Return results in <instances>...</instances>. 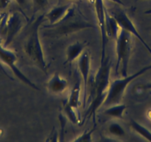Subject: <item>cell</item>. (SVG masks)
<instances>
[{
	"label": "cell",
	"instance_id": "obj_1",
	"mask_svg": "<svg viewBox=\"0 0 151 142\" xmlns=\"http://www.w3.org/2000/svg\"><path fill=\"white\" fill-rule=\"evenodd\" d=\"M111 64L108 56H106L103 62L100 63V67L93 79V98L91 101L89 108L85 113L83 121L80 123V125H82L85 121H89L91 118H93V124H96V113L99 108L104 103L110 84V76Z\"/></svg>",
	"mask_w": 151,
	"mask_h": 142
},
{
	"label": "cell",
	"instance_id": "obj_2",
	"mask_svg": "<svg viewBox=\"0 0 151 142\" xmlns=\"http://www.w3.org/2000/svg\"><path fill=\"white\" fill-rule=\"evenodd\" d=\"M91 28H94L93 24L88 22L73 5L60 21L42 27L43 30H46L45 35L51 37H66L71 33Z\"/></svg>",
	"mask_w": 151,
	"mask_h": 142
},
{
	"label": "cell",
	"instance_id": "obj_3",
	"mask_svg": "<svg viewBox=\"0 0 151 142\" xmlns=\"http://www.w3.org/2000/svg\"><path fill=\"white\" fill-rule=\"evenodd\" d=\"M45 18V14L39 16L32 22L29 32L24 40L23 50L29 59L41 70L43 73L47 74V65L45 59L44 52L39 35L40 25L42 24Z\"/></svg>",
	"mask_w": 151,
	"mask_h": 142
},
{
	"label": "cell",
	"instance_id": "obj_4",
	"mask_svg": "<svg viewBox=\"0 0 151 142\" xmlns=\"http://www.w3.org/2000/svg\"><path fill=\"white\" fill-rule=\"evenodd\" d=\"M150 70L151 65H147L131 76H127L125 77L121 78V79H117L113 81V82H111L110 84L108 90H107V96L104 99L102 106L107 108V107H110L112 105L121 104L126 88L128 86L129 84L132 81L134 80L135 79L139 77Z\"/></svg>",
	"mask_w": 151,
	"mask_h": 142
},
{
	"label": "cell",
	"instance_id": "obj_5",
	"mask_svg": "<svg viewBox=\"0 0 151 142\" xmlns=\"http://www.w3.org/2000/svg\"><path fill=\"white\" fill-rule=\"evenodd\" d=\"M131 36L132 35L125 30L121 29L119 34L116 40L117 61L115 67V76H118L120 67L122 77L127 76L129 61L133 47Z\"/></svg>",
	"mask_w": 151,
	"mask_h": 142
},
{
	"label": "cell",
	"instance_id": "obj_6",
	"mask_svg": "<svg viewBox=\"0 0 151 142\" xmlns=\"http://www.w3.org/2000/svg\"><path fill=\"white\" fill-rule=\"evenodd\" d=\"M24 25L23 17L18 12L6 14L0 24V33L5 36L3 46L8 47Z\"/></svg>",
	"mask_w": 151,
	"mask_h": 142
},
{
	"label": "cell",
	"instance_id": "obj_7",
	"mask_svg": "<svg viewBox=\"0 0 151 142\" xmlns=\"http://www.w3.org/2000/svg\"><path fill=\"white\" fill-rule=\"evenodd\" d=\"M17 61V57L15 53L12 52L11 50H9L7 49V47H5L3 44H2L1 39H0V62H2L4 64L8 65L11 70H12L13 73H14L16 76L19 79L21 82L25 84L27 86L30 87L33 89L36 90L40 91V88L36 86L33 82H32L24 73L19 69L18 67L16 65V62Z\"/></svg>",
	"mask_w": 151,
	"mask_h": 142
},
{
	"label": "cell",
	"instance_id": "obj_8",
	"mask_svg": "<svg viewBox=\"0 0 151 142\" xmlns=\"http://www.w3.org/2000/svg\"><path fill=\"white\" fill-rule=\"evenodd\" d=\"M109 13L116 19L117 22H118L119 25L121 27V29L125 30L126 31H127L131 35L134 36L138 40L141 42V43L143 44V46L147 50L148 53L151 55V47L148 45L147 43L145 41V39L142 38V36L139 34L133 22L129 18L127 14L124 12V11H123L121 8H115L113 11H111Z\"/></svg>",
	"mask_w": 151,
	"mask_h": 142
},
{
	"label": "cell",
	"instance_id": "obj_9",
	"mask_svg": "<svg viewBox=\"0 0 151 142\" xmlns=\"http://www.w3.org/2000/svg\"><path fill=\"white\" fill-rule=\"evenodd\" d=\"M94 8H95L96 20L98 22V25L100 28L101 39V59L100 63L103 62L106 57V44L107 42V37L106 33L105 28V11L106 8L104 6L103 0H96L94 2Z\"/></svg>",
	"mask_w": 151,
	"mask_h": 142
},
{
	"label": "cell",
	"instance_id": "obj_10",
	"mask_svg": "<svg viewBox=\"0 0 151 142\" xmlns=\"http://www.w3.org/2000/svg\"><path fill=\"white\" fill-rule=\"evenodd\" d=\"M77 65L81 76L83 79L84 93L82 106H83L84 108H85L87 103H88V79H89L90 68H91V54H90L89 50H84L82 54L77 59Z\"/></svg>",
	"mask_w": 151,
	"mask_h": 142
},
{
	"label": "cell",
	"instance_id": "obj_11",
	"mask_svg": "<svg viewBox=\"0 0 151 142\" xmlns=\"http://www.w3.org/2000/svg\"><path fill=\"white\" fill-rule=\"evenodd\" d=\"M68 87V82L66 79L62 78L59 73H55L49 79L47 87L49 92L54 95H60L63 93Z\"/></svg>",
	"mask_w": 151,
	"mask_h": 142
},
{
	"label": "cell",
	"instance_id": "obj_12",
	"mask_svg": "<svg viewBox=\"0 0 151 142\" xmlns=\"http://www.w3.org/2000/svg\"><path fill=\"white\" fill-rule=\"evenodd\" d=\"M88 44L89 43L86 41H77L68 46L66 50V60L63 63L64 65H65L67 64L70 65L75 60H77L79 56L82 54Z\"/></svg>",
	"mask_w": 151,
	"mask_h": 142
},
{
	"label": "cell",
	"instance_id": "obj_13",
	"mask_svg": "<svg viewBox=\"0 0 151 142\" xmlns=\"http://www.w3.org/2000/svg\"><path fill=\"white\" fill-rule=\"evenodd\" d=\"M72 6L73 4H67L54 7L47 14H45V18L48 21L49 24H55L66 15Z\"/></svg>",
	"mask_w": 151,
	"mask_h": 142
},
{
	"label": "cell",
	"instance_id": "obj_14",
	"mask_svg": "<svg viewBox=\"0 0 151 142\" xmlns=\"http://www.w3.org/2000/svg\"><path fill=\"white\" fill-rule=\"evenodd\" d=\"M105 28L107 38L116 41L121 30L116 19L109 13L106 8L105 11Z\"/></svg>",
	"mask_w": 151,
	"mask_h": 142
},
{
	"label": "cell",
	"instance_id": "obj_15",
	"mask_svg": "<svg viewBox=\"0 0 151 142\" xmlns=\"http://www.w3.org/2000/svg\"><path fill=\"white\" fill-rule=\"evenodd\" d=\"M80 93H81V84L78 82L71 89L70 93L68 99L65 101L67 104L73 108L74 110L79 112V108L81 104L80 101Z\"/></svg>",
	"mask_w": 151,
	"mask_h": 142
},
{
	"label": "cell",
	"instance_id": "obj_16",
	"mask_svg": "<svg viewBox=\"0 0 151 142\" xmlns=\"http://www.w3.org/2000/svg\"><path fill=\"white\" fill-rule=\"evenodd\" d=\"M126 108H127L126 104H118L107 107V109H105V110L104 111V113L105 115H107L109 117L122 119L123 114H124Z\"/></svg>",
	"mask_w": 151,
	"mask_h": 142
},
{
	"label": "cell",
	"instance_id": "obj_17",
	"mask_svg": "<svg viewBox=\"0 0 151 142\" xmlns=\"http://www.w3.org/2000/svg\"><path fill=\"white\" fill-rule=\"evenodd\" d=\"M130 127H131L136 133H137L138 134L140 135L142 137L145 138L146 140L151 141V132L148 129H147L146 127L142 126V124H140L139 123H138L137 121H135V120L133 119H130Z\"/></svg>",
	"mask_w": 151,
	"mask_h": 142
},
{
	"label": "cell",
	"instance_id": "obj_18",
	"mask_svg": "<svg viewBox=\"0 0 151 142\" xmlns=\"http://www.w3.org/2000/svg\"><path fill=\"white\" fill-rule=\"evenodd\" d=\"M63 112L64 114L66 115L67 118L71 121L73 124H79V121H80V118L79 117H78L77 114H79V112L74 110L73 108H72L71 107H70L68 104H67L66 103H64L63 104Z\"/></svg>",
	"mask_w": 151,
	"mask_h": 142
},
{
	"label": "cell",
	"instance_id": "obj_19",
	"mask_svg": "<svg viewBox=\"0 0 151 142\" xmlns=\"http://www.w3.org/2000/svg\"><path fill=\"white\" fill-rule=\"evenodd\" d=\"M107 132L109 134L114 137H124L126 135L123 127L117 122H111L107 127Z\"/></svg>",
	"mask_w": 151,
	"mask_h": 142
},
{
	"label": "cell",
	"instance_id": "obj_20",
	"mask_svg": "<svg viewBox=\"0 0 151 142\" xmlns=\"http://www.w3.org/2000/svg\"><path fill=\"white\" fill-rule=\"evenodd\" d=\"M96 128V124H93V127L90 130H85L82 134L78 136L76 138L73 139L72 141H76V142H81V141H88L91 142L92 141V134L94 133Z\"/></svg>",
	"mask_w": 151,
	"mask_h": 142
},
{
	"label": "cell",
	"instance_id": "obj_21",
	"mask_svg": "<svg viewBox=\"0 0 151 142\" xmlns=\"http://www.w3.org/2000/svg\"><path fill=\"white\" fill-rule=\"evenodd\" d=\"M33 6V14L46 8L48 4V0H32Z\"/></svg>",
	"mask_w": 151,
	"mask_h": 142
},
{
	"label": "cell",
	"instance_id": "obj_22",
	"mask_svg": "<svg viewBox=\"0 0 151 142\" xmlns=\"http://www.w3.org/2000/svg\"><path fill=\"white\" fill-rule=\"evenodd\" d=\"M58 118H59V124H60V134H59L60 138L59 139V141H63L64 137H65V126H66V118L62 113L59 114Z\"/></svg>",
	"mask_w": 151,
	"mask_h": 142
},
{
	"label": "cell",
	"instance_id": "obj_23",
	"mask_svg": "<svg viewBox=\"0 0 151 142\" xmlns=\"http://www.w3.org/2000/svg\"><path fill=\"white\" fill-rule=\"evenodd\" d=\"M11 3V0H0V12L5 10Z\"/></svg>",
	"mask_w": 151,
	"mask_h": 142
},
{
	"label": "cell",
	"instance_id": "obj_24",
	"mask_svg": "<svg viewBox=\"0 0 151 142\" xmlns=\"http://www.w3.org/2000/svg\"><path fill=\"white\" fill-rule=\"evenodd\" d=\"M58 134L56 133V130H54V129L53 130L51 133V136H50L48 137V138L47 139V141H58Z\"/></svg>",
	"mask_w": 151,
	"mask_h": 142
},
{
	"label": "cell",
	"instance_id": "obj_25",
	"mask_svg": "<svg viewBox=\"0 0 151 142\" xmlns=\"http://www.w3.org/2000/svg\"><path fill=\"white\" fill-rule=\"evenodd\" d=\"M0 72H1V73H2V74L5 75V76H7V77H8V79H11V80H12V81L14 80V79H13V78L11 77V76H10L9 73H8V71H6V70H5V68L4 67L3 65H2V64L1 63V62H0Z\"/></svg>",
	"mask_w": 151,
	"mask_h": 142
},
{
	"label": "cell",
	"instance_id": "obj_26",
	"mask_svg": "<svg viewBox=\"0 0 151 142\" xmlns=\"http://www.w3.org/2000/svg\"><path fill=\"white\" fill-rule=\"evenodd\" d=\"M139 87L142 90H150V94H151V83L139 85Z\"/></svg>",
	"mask_w": 151,
	"mask_h": 142
},
{
	"label": "cell",
	"instance_id": "obj_27",
	"mask_svg": "<svg viewBox=\"0 0 151 142\" xmlns=\"http://www.w3.org/2000/svg\"><path fill=\"white\" fill-rule=\"evenodd\" d=\"M20 7H25L27 5L28 0H15Z\"/></svg>",
	"mask_w": 151,
	"mask_h": 142
},
{
	"label": "cell",
	"instance_id": "obj_28",
	"mask_svg": "<svg viewBox=\"0 0 151 142\" xmlns=\"http://www.w3.org/2000/svg\"><path fill=\"white\" fill-rule=\"evenodd\" d=\"M110 1L115 2V3L118 4V5H124V2H123L122 0H110Z\"/></svg>",
	"mask_w": 151,
	"mask_h": 142
},
{
	"label": "cell",
	"instance_id": "obj_29",
	"mask_svg": "<svg viewBox=\"0 0 151 142\" xmlns=\"http://www.w3.org/2000/svg\"><path fill=\"white\" fill-rule=\"evenodd\" d=\"M147 116H148V118H149V119L151 120V110H150L148 111Z\"/></svg>",
	"mask_w": 151,
	"mask_h": 142
},
{
	"label": "cell",
	"instance_id": "obj_30",
	"mask_svg": "<svg viewBox=\"0 0 151 142\" xmlns=\"http://www.w3.org/2000/svg\"><path fill=\"white\" fill-rule=\"evenodd\" d=\"M88 1H89L91 4H94V2H95L96 0H88Z\"/></svg>",
	"mask_w": 151,
	"mask_h": 142
},
{
	"label": "cell",
	"instance_id": "obj_31",
	"mask_svg": "<svg viewBox=\"0 0 151 142\" xmlns=\"http://www.w3.org/2000/svg\"><path fill=\"white\" fill-rule=\"evenodd\" d=\"M70 1H76V0H70Z\"/></svg>",
	"mask_w": 151,
	"mask_h": 142
},
{
	"label": "cell",
	"instance_id": "obj_32",
	"mask_svg": "<svg viewBox=\"0 0 151 142\" xmlns=\"http://www.w3.org/2000/svg\"><path fill=\"white\" fill-rule=\"evenodd\" d=\"M136 1H139V0H136Z\"/></svg>",
	"mask_w": 151,
	"mask_h": 142
}]
</instances>
